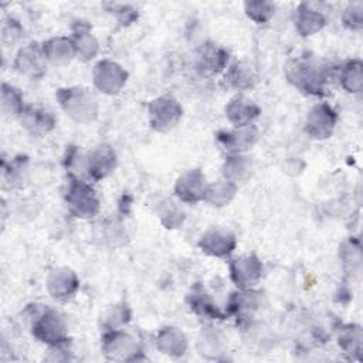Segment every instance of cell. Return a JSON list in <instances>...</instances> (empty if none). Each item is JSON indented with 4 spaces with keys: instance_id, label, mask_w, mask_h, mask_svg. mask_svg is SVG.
Instances as JSON below:
<instances>
[{
    "instance_id": "obj_1",
    "label": "cell",
    "mask_w": 363,
    "mask_h": 363,
    "mask_svg": "<svg viewBox=\"0 0 363 363\" xmlns=\"http://www.w3.org/2000/svg\"><path fill=\"white\" fill-rule=\"evenodd\" d=\"M288 79L311 95H323L326 82L325 71L308 57H298L286 65Z\"/></svg>"
},
{
    "instance_id": "obj_2",
    "label": "cell",
    "mask_w": 363,
    "mask_h": 363,
    "mask_svg": "<svg viewBox=\"0 0 363 363\" xmlns=\"http://www.w3.org/2000/svg\"><path fill=\"white\" fill-rule=\"evenodd\" d=\"M65 200L69 211L75 217H92L99 207V201L94 189L85 182L72 176L69 177Z\"/></svg>"
},
{
    "instance_id": "obj_3",
    "label": "cell",
    "mask_w": 363,
    "mask_h": 363,
    "mask_svg": "<svg viewBox=\"0 0 363 363\" xmlns=\"http://www.w3.org/2000/svg\"><path fill=\"white\" fill-rule=\"evenodd\" d=\"M57 96L67 115L77 121H91L96 113L95 99L84 88L58 89Z\"/></svg>"
},
{
    "instance_id": "obj_4",
    "label": "cell",
    "mask_w": 363,
    "mask_h": 363,
    "mask_svg": "<svg viewBox=\"0 0 363 363\" xmlns=\"http://www.w3.org/2000/svg\"><path fill=\"white\" fill-rule=\"evenodd\" d=\"M33 335L41 342L55 346L68 340L65 333V325L61 316L52 309H45L34 322Z\"/></svg>"
},
{
    "instance_id": "obj_5",
    "label": "cell",
    "mask_w": 363,
    "mask_h": 363,
    "mask_svg": "<svg viewBox=\"0 0 363 363\" xmlns=\"http://www.w3.org/2000/svg\"><path fill=\"white\" fill-rule=\"evenodd\" d=\"M149 113L152 128L164 132L179 122L182 116V108L173 98L162 96L149 105Z\"/></svg>"
},
{
    "instance_id": "obj_6",
    "label": "cell",
    "mask_w": 363,
    "mask_h": 363,
    "mask_svg": "<svg viewBox=\"0 0 363 363\" xmlns=\"http://www.w3.org/2000/svg\"><path fill=\"white\" fill-rule=\"evenodd\" d=\"M336 125V112L328 104L315 105L306 118L305 130L313 139H326Z\"/></svg>"
},
{
    "instance_id": "obj_7",
    "label": "cell",
    "mask_w": 363,
    "mask_h": 363,
    "mask_svg": "<svg viewBox=\"0 0 363 363\" xmlns=\"http://www.w3.org/2000/svg\"><path fill=\"white\" fill-rule=\"evenodd\" d=\"M126 71L116 62L101 61L94 69V82L98 89L106 94H116L126 82Z\"/></svg>"
},
{
    "instance_id": "obj_8",
    "label": "cell",
    "mask_w": 363,
    "mask_h": 363,
    "mask_svg": "<svg viewBox=\"0 0 363 363\" xmlns=\"http://www.w3.org/2000/svg\"><path fill=\"white\" fill-rule=\"evenodd\" d=\"M230 271H231V279L234 281V284L241 289H247L255 285L261 278L262 265L259 259L254 255L240 257L231 261Z\"/></svg>"
},
{
    "instance_id": "obj_9",
    "label": "cell",
    "mask_w": 363,
    "mask_h": 363,
    "mask_svg": "<svg viewBox=\"0 0 363 363\" xmlns=\"http://www.w3.org/2000/svg\"><path fill=\"white\" fill-rule=\"evenodd\" d=\"M199 247L208 255L227 257L235 248V237L223 228H211L199 241Z\"/></svg>"
},
{
    "instance_id": "obj_10",
    "label": "cell",
    "mask_w": 363,
    "mask_h": 363,
    "mask_svg": "<svg viewBox=\"0 0 363 363\" xmlns=\"http://www.w3.org/2000/svg\"><path fill=\"white\" fill-rule=\"evenodd\" d=\"M206 177L199 170H189L183 176L179 177L174 191L177 197L186 203H196L201 199H204L206 193Z\"/></svg>"
},
{
    "instance_id": "obj_11",
    "label": "cell",
    "mask_w": 363,
    "mask_h": 363,
    "mask_svg": "<svg viewBox=\"0 0 363 363\" xmlns=\"http://www.w3.org/2000/svg\"><path fill=\"white\" fill-rule=\"evenodd\" d=\"M45 55L37 44H30L20 50L16 58V69L31 78H38L45 72Z\"/></svg>"
},
{
    "instance_id": "obj_12",
    "label": "cell",
    "mask_w": 363,
    "mask_h": 363,
    "mask_svg": "<svg viewBox=\"0 0 363 363\" xmlns=\"http://www.w3.org/2000/svg\"><path fill=\"white\" fill-rule=\"evenodd\" d=\"M259 113V106H257L252 101L244 98L242 95H237L225 106V115L228 121L237 128L248 126Z\"/></svg>"
},
{
    "instance_id": "obj_13",
    "label": "cell",
    "mask_w": 363,
    "mask_h": 363,
    "mask_svg": "<svg viewBox=\"0 0 363 363\" xmlns=\"http://www.w3.org/2000/svg\"><path fill=\"white\" fill-rule=\"evenodd\" d=\"M294 21L301 35H312L322 30L326 18L322 13L312 9L309 3H301L294 13Z\"/></svg>"
},
{
    "instance_id": "obj_14",
    "label": "cell",
    "mask_w": 363,
    "mask_h": 363,
    "mask_svg": "<svg viewBox=\"0 0 363 363\" xmlns=\"http://www.w3.org/2000/svg\"><path fill=\"white\" fill-rule=\"evenodd\" d=\"M115 163H116L115 152L109 146L104 145L91 153L88 159L86 170L91 179L99 180L113 170Z\"/></svg>"
},
{
    "instance_id": "obj_15",
    "label": "cell",
    "mask_w": 363,
    "mask_h": 363,
    "mask_svg": "<svg viewBox=\"0 0 363 363\" xmlns=\"http://www.w3.org/2000/svg\"><path fill=\"white\" fill-rule=\"evenodd\" d=\"M78 288V279L69 269H57L48 278V289L57 299H68Z\"/></svg>"
},
{
    "instance_id": "obj_16",
    "label": "cell",
    "mask_w": 363,
    "mask_h": 363,
    "mask_svg": "<svg viewBox=\"0 0 363 363\" xmlns=\"http://www.w3.org/2000/svg\"><path fill=\"white\" fill-rule=\"evenodd\" d=\"M187 301L194 313L206 316L208 319H223V313L217 309V305L211 301L210 295L204 291V288L200 284L193 286Z\"/></svg>"
},
{
    "instance_id": "obj_17",
    "label": "cell",
    "mask_w": 363,
    "mask_h": 363,
    "mask_svg": "<svg viewBox=\"0 0 363 363\" xmlns=\"http://www.w3.org/2000/svg\"><path fill=\"white\" fill-rule=\"evenodd\" d=\"M218 142L228 150L241 152L254 145L257 140V130L254 128H241L235 132H218Z\"/></svg>"
},
{
    "instance_id": "obj_18",
    "label": "cell",
    "mask_w": 363,
    "mask_h": 363,
    "mask_svg": "<svg viewBox=\"0 0 363 363\" xmlns=\"http://www.w3.org/2000/svg\"><path fill=\"white\" fill-rule=\"evenodd\" d=\"M21 115V122L26 128H28L34 133H44L48 132L54 128L55 119L52 113L44 109H37V108H27L23 109Z\"/></svg>"
},
{
    "instance_id": "obj_19",
    "label": "cell",
    "mask_w": 363,
    "mask_h": 363,
    "mask_svg": "<svg viewBox=\"0 0 363 363\" xmlns=\"http://www.w3.org/2000/svg\"><path fill=\"white\" fill-rule=\"evenodd\" d=\"M44 55L51 60L54 64H64L68 62L75 54V44L64 37L52 38L43 45Z\"/></svg>"
},
{
    "instance_id": "obj_20",
    "label": "cell",
    "mask_w": 363,
    "mask_h": 363,
    "mask_svg": "<svg viewBox=\"0 0 363 363\" xmlns=\"http://www.w3.org/2000/svg\"><path fill=\"white\" fill-rule=\"evenodd\" d=\"M227 60L228 52L225 50L213 44H206L200 54V68H204V71L211 74H217L225 67Z\"/></svg>"
},
{
    "instance_id": "obj_21",
    "label": "cell",
    "mask_w": 363,
    "mask_h": 363,
    "mask_svg": "<svg viewBox=\"0 0 363 363\" xmlns=\"http://www.w3.org/2000/svg\"><path fill=\"white\" fill-rule=\"evenodd\" d=\"M74 44H75L77 54L85 61L91 60L98 51L96 40L91 35L88 26H84V24H77Z\"/></svg>"
},
{
    "instance_id": "obj_22",
    "label": "cell",
    "mask_w": 363,
    "mask_h": 363,
    "mask_svg": "<svg viewBox=\"0 0 363 363\" xmlns=\"http://www.w3.org/2000/svg\"><path fill=\"white\" fill-rule=\"evenodd\" d=\"M235 190H237V187L233 182H230V180L218 182V183H214V184H210L206 187L203 200L211 203L213 206H224L233 199Z\"/></svg>"
},
{
    "instance_id": "obj_23",
    "label": "cell",
    "mask_w": 363,
    "mask_h": 363,
    "mask_svg": "<svg viewBox=\"0 0 363 363\" xmlns=\"http://www.w3.org/2000/svg\"><path fill=\"white\" fill-rule=\"evenodd\" d=\"M362 81V62L359 60L347 61L340 69L342 86L347 92H360Z\"/></svg>"
},
{
    "instance_id": "obj_24",
    "label": "cell",
    "mask_w": 363,
    "mask_h": 363,
    "mask_svg": "<svg viewBox=\"0 0 363 363\" xmlns=\"http://www.w3.org/2000/svg\"><path fill=\"white\" fill-rule=\"evenodd\" d=\"M227 81L237 89H245L252 86V84L255 82V77L250 65L244 62H237L230 68L227 74Z\"/></svg>"
},
{
    "instance_id": "obj_25",
    "label": "cell",
    "mask_w": 363,
    "mask_h": 363,
    "mask_svg": "<svg viewBox=\"0 0 363 363\" xmlns=\"http://www.w3.org/2000/svg\"><path fill=\"white\" fill-rule=\"evenodd\" d=\"M244 10L255 23H265L274 14V4L269 1H245Z\"/></svg>"
},
{
    "instance_id": "obj_26",
    "label": "cell",
    "mask_w": 363,
    "mask_h": 363,
    "mask_svg": "<svg viewBox=\"0 0 363 363\" xmlns=\"http://www.w3.org/2000/svg\"><path fill=\"white\" fill-rule=\"evenodd\" d=\"M248 170H250V163L248 160H245V157L231 156L227 159L223 172L230 182H234L237 179H241L244 174H247Z\"/></svg>"
},
{
    "instance_id": "obj_27",
    "label": "cell",
    "mask_w": 363,
    "mask_h": 363,
    "mask_svg": "<svg viewBox=\"0 0 363 363\" xmlns=\"http://www.w3.org/2000/svg\"><path fill=\"white\" fill-rule=\"evenodd\" d=\"M343 24L350 30H360L363 26V4L354 3L345 10Z\"/></svg>"
}]
</instances>
